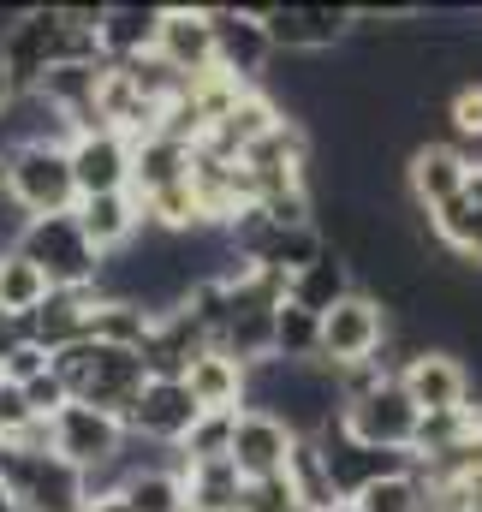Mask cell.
<instances>
[{"mask_svg":"<svg viewBox=\"0 0 482 512\" xmlns=\"http://www.w3.org/2000/svg\"><path fill=\"white\" fill-rule=\"evenodd\" d=\"M54 376L66 382L72 405H96V411H108V417L125 423L137 387L149 382V364H143V352H120V346L78 340V346L54 352Z\"/></svg>","mask_w":482,"mask_h":512,"instance_id":"6da1fadb","label":"cell"},{"mask_svg":"<svg viewBox=\"0 0 482 512\" xmlns=\"http://www.w3.org/2000/svg\"><path fill=\"white\" fill-rule=\"evenodd\" d=\"M0 197L24 221L72 215L78 209V185H72L66 143H18V149H6L0 155Z\"/></svg>","mask_w":482,"mask_h":512,"instance_id":"7a4b0ae2","label":"cell"},{"mask_svg":"<svg viewBox=\"0 0 482 512\" xmlns=\"http://www.w3.org/2000/svg\"><path fill=\"white\" fill-rule=\"evenodd\" d=\"M48 453H60L72 471H84L90 489H114V465L125 453V423L96 405H60L48 417Z\"/></svg>","mask_w":482,"mask_h":512,"instance_id":"3957f363","label":"cell"},{"mask_svg":"<svg viewBox=\"0 0 482 512\" xmlns=\"http://www.w3.org/2000/svg\"><path fill=\"white\" fill-rule=\"evenodd\" d=\"M0 483L18 512H78L90 483L48 447H0Z\"/></svg>","mask_w":482,"mask_h":512,"instance_id":"277c9868","label":"cell"},{"mask_svg":"<svg viewBox=\"0 0 482 512\" xmlns=\"http://www.w3.org/2000/svg\"><path fill=\"white\" fill-rule=\"evenodd\" d=\"M12 251L30 256V262L48 274V286H54V292H90V286H96V274H102V251L84 239V227H78L72 215L24 221Z\"/></svg>","mask_w":482,"mask_h":512,"instance_id":"5b68a950","label":"cell"},{"mask_svg":"<svg viewBox=\"0 0 482 512\" xmlns=\"http://www.w3.org/2000/svg\"><path fill=\"white\" fill-rule=\"evenodd\" d=\"M387 334H393L387 310H381L369 292H352V298H340V304L322 316V346H316V364H328V370L369 364V358L387 346Z\"/></svg>","mask_w":482,"mask_h":512,"instance_id":"8992f818","label":"cell"},{"mask_svg":"<svg viewBox=\"0 0 482 512\" xmlns=\"http://www.w3.org/2000/svg\"><path fill=\"white\" fill-rule=\"evenodd\" d=\"M417 405L399 393V376L381 382L375 393H363L352 405H340V429L358 441V447H375V453H411L417 447Z\"/></svg>","mask_w":482,"mask_h":512,"instance_id":"52a82bcc","label":"cell"},{"mask_svg":"<svg viewBox=\"0 0 482 512\" xmlns=\"http://www.w3.org/2000/svg\"><path fill=\"white\" fill-rule=\"evenodd\" d=\"M399 393L417 405V417H459L471 411V370L447 346H423L399 364Z\"/></svg>","mask_w":482,"mask_h":512,"instance_id":"ba28073f","label":"cell"},{"mask_svg":"<svg viewBox=\"0 0 482 512\" xmlns=\"http://www.w3.org/2000/svg\"><path fill=\"white\" fill-rule=\"evenodd\" d=\"M262 30H268L274 54H322L352 36V6H328V0L262 6Z\"/></svg>","mask_w":482,"mask_h":512,"instance_id":"9c48e42d","label":"cell"},{"mask_svg":"<svg viewBox=\"0 0 482 512\" xmlns=\"http://www.w3.org/2000/svg\"><path fill=\"white\" fill-rule=\"evenodd\" d=\"M209 24H215V72H227V78H239V84L256 90L268 78V66H274V42L262 30V12L215 6Z\"/></svg>","mask_w":482,"mask_h":512,"instance_id":"30bf717a","label":"cell"},{"mask_svg":"<svg viewBox=\"0 0 482 512\" xmlns=\"http://www.w3.org/2000/svg\"><path fill=\"white\" fill-rule=\"evenodd\" d=\"M191 423H197V399L185 393V382H167V376H149L125 411V435L155 441V447H179L191 435Z\"/></svg>","mask_w":482,"mask_h":512,"instance_id":"8fae6325","label":"cell"},{"mask_svg":"<svg viewBox=\"0 0 482 512\" xmlns=\"http://www.w3.org/2000/svg\"><path fill=\"white\" fill-rule=\"evenodd\" d=\"M292 429L280 423V417H268V411H239V423H233V447H227V465L239 471L244 489H256V483H274V477H286V453H292Z\"/></svg>","mask_w":482,"mask_h":512,"instance_id":"7c38bea8","label":"cell"},{"mask_svg":"<svg viewBox=\"0 0 482 512\" xmlns=\"http://www.w3.org/2000/svg\"><path fill=\"white\" fill-rule=\"evenodd\" d=\"M66 161H72L78 203L84 197H108V191H131V143H125L120 131H108V126L78 131L66 143Z\"/></svg>","mask_w":482,"mask_h":512,"instance_id":"4fadbf2b","label":"cell"},{"mask_svg":"<svg viewBox=\"0 0 482 512\" xmlns=\"http://www.w3.org/2000/svg\"><path fill=\"white\" fill-rule=\"evenodd\" d=\"M155 60L173 66L185 84L203 78V72H215V24H209V6H161Z\"/></svg>","mask_w":482,"mask_h":512,"instance_id":"5bb4252c","label":"cell"},{"mask_svg":"<svg viewBox=\"0 0 482 512\" xmlns=\"http://www.w3.org/2000/svg\"><path fill=\"white\" fill-rule=\"evenodd\" d=\"M471 179V155L459 143H423L411 149V167H405V191H411V209L417 215H435L447 209Z\"/></svg>","mask_w":482,"mask_h":512,"instance_id":"9a60e30c","label":"cell"},{"mask_svg":"<svg viewBox=\"0 0 482 512\" xmlns=\"http://www.w3.org/2000/svg\"><path fill=\"white\" fill-rule=\"evenodd\" d=\"M155 30H161V6H102L96 24V54L102 66H137L155 54Z\"/></svg>","mask_w":482,"mask_h":512,"instance_id":"2e32d148","label":"cell"},{"mask_svg":"<svg viewBox=\"0 0 482 512\" xmlns=\"http://www.w3.org/2000/svg\"><path fill=\"white\" fill-rule=\"evenodd\" d=\"M429 233L453 251V262L482 268V161H471L465 191H459L447 209H435V215H429Z\"/></svg>","mask_w":482,"mask_h":512,"instance_id":"e0dca14e","label":"cell"},{"mask_svg":"<svg viewBox=\"0 0 482 512\" xmlns=\"http://www.w3.org/2000/svg\"><path fill=\"white\" fill-rule=\"evenodd\" d=\"M90 316H96V286L90 292H48V304L36 316H24V340H36L48 358L90 340Z\"/></svg>","mask_w":482,"mask_h":512,"instance_id":"ac0fdd59","label":"cell"},{"mask_svg":"<svg viewBox=\"0 0 482 512\" xmlns=\"http://www.w3.org/2000/svg\"><path fill=\"white\" fill-rule=\"evenodd\" d=\"M185 393L197 399V411H244V393H250V370H244L239 358H227V352H197L191 358V370L179 376Z\"/></svg>","mask_w":482,"mask_h":512,"instance_id":"d6986e66","label":"cell"},{"mask_svg":"<svg viewBox=\"0 0 482 512\" xmlns=\"http://www.w3.org/2000/svg\"><path fill=\"white\" fill-rule=\"evenodd\" d=\"M72 221L84 227V239L96 245L102 256H120L137 233H143V209H137V197L131 191H108V197H84L78 209H72Z\"/></svg>","mask_w":482,"mask_h":512,"instance_id":"ffe728a7","label":"cell"},{"mask_svg":"<svg viewBox=\"0 0 482 512\" xmlns=\"http://www.w3.org/2000/svg\"><path fill=\"white\" fill-rule=\"evenodd\" d=\"M358 292V280H352V262L340 251H322L310 268H298L292 280H286V304H298V310H310V316H328L340 298H352Z\"/></svg>","mask_w":482,"mask_h":512,"instance_id":"44dd1931","label":"cell"},{"mask_svg":"<svg viewBox=\"0 0 482 512\" xmlns=\"http://www.w3.org/2000/svg\"><path fill=\"white\" fill-rule=\"evenodd\" d=\"M185 173H191V149L185 143H173L161 131H149L143 143H131V197L137 203L155 197V191H167V185H179Z\"/></svg>","mask_w":482,"mask_h":512,"instance_id":"7402d4cb","label":"cell"},{"mask_svg":"<svg viewBox=\"0 0 482 512\" xmlns=\"http://www.w3.org/2000/svg\"><path fill=\"white\" fill-rule=\"evenodd\" d=\"M286 495L298 507L340 512V495H334V477H328V459H322L316 435L310 441H292V453H286Z\"/></svg>","mask_w":482,"mask_h":512,"instance_id":"603a6c76","label":"cell"},{"mask_svg":"<svg viewBox=\"0 0 482 512\" xmlns=\"http://www.w3.org/2000/svg\"><path fill=\"white\" fill-rule=\"evenodd\" d=\"M48 274L30 262L24 251H0V316H12V322H24V316H36L42 304H48Z\"/></svg>","mask_w":482,"mask_h":512,"instance_id":"cb8c5ba5","label":"cell"},{"mask_svg":"<svg viewBox=\"0 0 482 512\" xmlns=\"http://www.w3.org/2000/svg\"><path fill=\"white\" fill-rule=\"evenodd\" d=\"M131 512H185V477H179V465H131L120 483Z\"/></svg>","mask_w":482,"mask_h":512,"instance_id":"d4e9b609","label":"cell"},{"mask_svg":"<svg viewBox=\"0 0 482 512\" xmlns=\"http://www.w3.org/2000/svg\"><path fill=\"white\" fill-rule=\"evenodd\" d=\"M423 501H429V489H423L417 465H405V471H393V477H375L369 489H358L346 507H352V512H423Z\"/></svg>","mask_w":482,"mask_h":512,"instance_id":"484cf974","label":"cell"},{"mask_svg":"<svg viewBox=\"0 0 482 512\" xmlns=\"http://www.w3.org/2000/svg\"><path fill=\"white\" fill-rule=\"evenodd\" d=\"M316 346H322V316L280 304L274 310V358L280 364H316Z\"/></svg>","mask_w":482,"mask_h":512,"instance_id":"4316f807","label":"cell"},{"mask_svg":"<svg viewBox=\"0 0 482 512\" xmlns=\"http://www.w3.org/2000/svg\"><path fill=\"white\" fill-rule=\"evenodd\" d=\"M233 423H239V411H197L191 435L173 447V453H179V465H209V459H227V447H233Z\"/></svg>","mask_w":482,"mask_h":512,"instance_id":"83f0119b","label":"cell"},{"mask_svg":"<svg viewBox=\"0 0 482 512\" xmlns=\"http://www.w3.org/2000/svg\"><path fill=\"white\" fill-rule=\"evenodd\" d=\"M447 120H453V137L459 143H482V78L459 84L447 96Z\"/></svg>","mask_w":482,"mask_h":512,"instance_id":"f1b7e54d","label":"cell"},{"mask_svg":"<svg viewBox=\"0 0 482 512\" xmlns=\"http://www.w3.org/2000/svg\"><path fill=\"white\" fill-rule=\"evenodd\" d=\"M48 370H54V358H48L36 340H24V346H12V352H6V364H0V382L30 387L36 376H48Z\"/></svg>","mask_w":482,"mask_h":512,"instance_id":"f546056e","label":"cell"},{"mask_svg":"<svg viewBox=\"0 0 482 512\" xmlns=\"http://www.w3.org/2000/svg\"><path fill=\"white\" fill-rule=\"evenodd\" d=\"M78 512H131V501H125L120 489H90Z\"/></svg>","mask_w":482,"mask_h":512,"instance_id":"4dcf8cb0","label":"cell"},{"mask_svg":"<svg viewBox=\"0 0 482 512\" xmlns=\"http://www.w3.org/2000/svg\"><path fill=\"white\" fill-rule=\"evenodd\" d=\"M0 512H18L12 507V495H6V483H0Z\"/></svg>","mask_w":482,"mask_h":512,"instance_id":"1f68e13d","label":"cell"},{"mask_svg":"<svg viewBox=\"0 0 482 512\" xmlns=\"http://www.w3.org/2000/svg\"><path fill=\"white\" fill-rule=\"evenodd\" d=\"M286 512H316V507H298V501H292V507H286Z\"/></svg>","mask_w":482,"mask_h":512,"instance_id":"d6a6232c","label":"cell"},{"mask_svg":"<svg viewBox=\"0 0 482 512\" xmlns=\"http://www.w3.org/2000/svg\"><path fill=\"white\" fill-rule=\"evenodd\" d=\"M340 512H352V507H340Z\"/></svg>","mask_w":482,"mask_h":512,"instance_id":"836d02e7","label":"cell"}]
</instances>
